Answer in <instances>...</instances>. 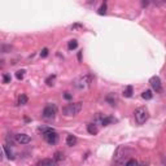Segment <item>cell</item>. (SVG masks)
<instances>
[{"mask_svg": "<svg viewBox=\"0 0 166 166\" xmlns=\"http://www.w3.org/2000/svg\"><path fill=\"white\" fill-rule=\"evenodd\" d=\"M39 131L43 134L47 143L52 144V146H55L57 140H59V135H57V132L52 127H39Z\"/></svg>", "mask_w": 166, "mask_h": 166, "instance_id": "1", "label": "cell"}, {"mask_svg": "<svg viewBox=\"0 0 166 166\" xmlns=\"http://www.w3.org/2000/svg\"><path fill=\"white\" fill-rule=\"evenodd\" d=\"M82 110V102H75V104H69L62 109V113L65 116L70 117V116H77L79 112Z\"/></svg>", "mask_w": 166, "mask_h": 166, "instance_id": "2", "label": "cell"}, {"mask_svg": "<svg viewBox=\"0 0 166 166\" xmlns=\"http://www.w3.org/2000/svg\"><path fill=\"white\" fill-rule=\"evenodd\" d=\"M135 121H136L138 125H143L144 122L148 119V110L146 107H139L134 112Z\"/></svg>", "mask_w": 166, "mask_h": 166, "instance_id": "3", "label": "cell"}, {"mask_svg": "<svg viewBox=\"0 0 166 166\" xmlns=\"http://www.w3.org/2000/svg\"><path fill=\"white\" fill-rule=\"evenodd\" d=\"M74 84H75V87H77V88H79V90L88 87V84H90V75L88 74H84V75H82V77H79L74 82Z\"/></svg>", "mask_w": 166, "mask_h": 166, "instance_id": "4", "label": "cell"}, {"mask_svg": "<svg viewBox=\"0 0 166 166\" xmlns=\"http://www.w3.org/2000/svg\"><path fill=\"white\" fill-rule=\"evenodd\" d=\"M56 112H57V108L55 107V105H47V107L43 109L42 116H43L44 118L49 119V118H53V117H55Z\"/></svg>", "mask_w": 166, "mask_h": 166, "instance_id": "5", "label": "cell"}, {"mask_svg": "<svg viewBox=\"0 0 166 166\" xmlns=\"http://www.w3.org/2000/svg\"><path fill=\"white\" fill-rule=\"evenodd\" d=\"M149 83L152 86V88L155 90L156 92H161L162 91V86H161V79L158 77H152L149 79Z\"/></svg>", "mask_w": 166, "mask_h": 166, "instance_id": "6", "label": "cell"}, {"mask_svg": "<svg viewBox=\"0 0 166 166\" xmlns=\"http://www.w3.org/2000/svg\"><path fill=\"white\" fill-rule=\"evenodd\" d=\"M14 140H16L18 144H29L31 139H30V136L26 134H17V135H14Z\"/></svg>", "mask_w": 166, "mask_h": 166, "instance_id": "7", "label": "cell"}, {"mask_svg": "<svg viewBox=\"0 0 166 166\" xmlns=\"http://www.w3.org/2000/svg\"><path fill=\"white\" fill-rule=\"evenodd\" d=\"M57 164V161L55 158H44V160H42V161H39L38 162V166H55Z\"/></svg>", "mask_w": 166, "mask_h": 166, "instance_id": "8", "label": "cell"}, {"mask_svg": "<svg viewBox=\"0 0 166 166\" xmlns=\"http://www.w3.org/2000/svg\"><path fill=\"white\" fill-rule=\"evenodd\" d=\"M87 131H88L91 135H96L99 132V129L95 123H90V125H87Z\"/></svg>", "mask_w": 166, "mask_h": 166, "instance_id": "9", "label": "cell"}, {"mask_svg": "<svg viewBox=\"0 0 166 166\" xmlns=\"http://www.w3.org/2000/svg\"><path fill=\"white\" fill-rule=\"evenodd\" d=\"M66 144H68L69 147H73L77 144V138L73 136V135H68V138H66Z\"/></svg>", "mask_w": 166, "mask_h": 166, "instance_id": "10", "label": "cell"}, {"mask_svg": "<svg viewBox=\"0 0 166 166\" xmlns=\"http://www.w3.org/2000/svg\"><path fill=\"white\" fill-rule=\"evenodd\" d=\"M107 101L108 102H110V105H117V97H116V95L114 93H109V95L107 96Z\"/></svg>", "mask_w": 166, "mask_h": 166, "instance_id": "11", "label": "cell"}, {"mask_svg": "<svg viewBox=\"0 0 166 166\" xmlns=\"http://www.w3.org/2000/svg\"><path fill=\"white\" fill-rule=\"evenodd\" d=\"M114 119L113 117H104V118L101 119V125L102 126H108V125H110V123H113L114 122Z\"/></svg>", "mask_w": 166, "mask_h": 166, "instance_id": "12", "label": "cell"}, {"mask_svg": "<svg viewBox=\"0 0 166 166\" xmlns=\"http://www.w3.org/2000/svg\"><path fill=\"white\" fill-rule=\"evenodd\" d=\"M141 96H143V99H146V100H150V99L153 97V93L150 90H147V91H144L141 93Z\"/></svg>", "mask_w": 166, "mask_h": 166, "instance_id": "13", "label": "cell"}, {"mask_svg": "<svg viewBox=\"0 0 166 166\" xmlns=\"http://www.w3.org/2000/svg\"><path fill=\"white\" fill-rule=\"evenodd\" d=\"M123 96H126V97H131L132 96V86L126 87V90L123 91Z\"/></svg>", "mask_w": 166, "mask_h": 166, "instance_id": "14", "label": "cell"}, {"mask_svg": "<svg viewBox=\"0 0 166 166\" xmlns=\"http://www.w3.org/2000/svg\"><path fill=\"white\" fill-rule=\"evenodd\" d=\"M53 158H55L57 162H61L62 160L65 158V156H64V153H62V152H56V153H55V157H53Z\"/></svg>", "mask_w": 166, "mask_h": 166, "instance_id": "15", "label": "cell"}, {"mask_svg": "<svg viewBox=\"0 0 166 166\" xmlns=\"http://www.w3.org/2000/svg\"><path fill=\"white\" fill-rule=\"evenodd\" d=\"M28 100H29L28 96L23 95V93H22V95H21L20 97H18V104H20V105H25L26 102H28Z\"/></svg>", "mask_w": 166, "mask_h": 166, "instance_id": "16", "label": "cell"}, {"mask_svg": "<svg viewBox=\"0 0 166 166\" xmlns=\"http://www.w3.org/2000/svg\"><path fill=\"white\" fill-rule=\"evenodd\" d=\"M55 79H56V75L53 74V75H49V77L46 79V83L48 84V86H53V82H55Z\"/></svg>", "mask_w": 166, "mask_h": 166, "instance_id": "17", "label": "cell"}, {"mask_svg": "<svg viewBox=\"0 0 166 166\" xmlns=\"http://www.w3.org/2000/svg\"><path fill=\"white\" fill-rule=\"evenodd\" d=\"M78 47V42L77 40H70L69 42V44H68V48L70 51H73V49H75V48Z\"/></svg>", "mask_w": 166, "mask_h": 166, "instance_id": "18", "label": "cell"}, {"mask_svg": "<svg viewBox=\"0 0 166 166\" xmlns=\"http://www.w3.org/2000/svg\"><path fill=\"white\" fill-rule=\"evenodd\" d=\"M25 73H26L25 70H18V71H17V73H16V78H17V79H18V81L23 79V77H25Z\"/></svg>", "mask_w": 166, "mask_h": 166, "instance_id": "19", "label": "cell"}, {"mask_svg": "<svg viewBox=\"0 0 166 166\" xmlns=\"http://www.w3.org/2000/svg\"><path fill=\"white\" fill-rule=\"evenodd\" d=\"M3 149H4V152L7 153L8 158H13V155H12V152H11V150H9V148H8L7 146H4V147H3Z\"/></svg>", "mask_w": 166, "mask_h": 166, "instance_id": "20", "label": "cell"}, {"mask_svg": "<svg viewBox=\"0 0 166 166\" xmlns=\"http://www.w3.org/2000/svg\"><path fill=\"white\" fill-rule=\"evenodd\" d=\"M3 82H4V83H9V82H11V75L5 73L4 77H3Z\"/></svg>", "mask_w": 166, "mask_h": 166, "instance_id": "21", "label": "cell"}, {"mask_svg": "<svg viewBox=\"0 0 166 166\" xmlns=\"http://www.w3.org/2000/svg\"><path fill=\"white\" fill-rule=\"evenodd\" d=\"M105 12H107V5L102 4L101 7H100V9H99L97 13H99V14H105Z\"/></svg>", "mask_w": 166, "mask_h": 166, "instance_id": "22", "label": "cell"}, {"mask_svg": "<svg viewBox=\"0 0 166 166\" xmlns=\"http://www.w3.org/2000/svg\"><path fill=\"white\" fill-rule=\"evenodd\" d=\"M152 1L153 0H141V5H143V7H148Z\"/></svg>", "mask_w": 166, "mask_h": 166, "instance_id": "23", "label": "cell"}, {"mask_svg": "<svg viewBox=\"0 0 166 166\" xmlns=\"http://www.w3.org/2000/svg\"><path fill=\"white\" fill-rule=\"evenodd\" d=\"M126 165H127V166H131V165H138V161H136V160H130V161H126Z\"/></svg>", "mask_w": 166, "mask_h": 166, "instance_id": "24", "label": "cell"}, {"mask_svg": "<svg viewBox=\"0 0 166 166\" xmlns=\"http://www.w3.org/2000/svg\"><path fill=\"white\" fill-rule=\"evenodd\" d=\"M47 55H48V49H47V48H44V49L40 52V56L42 57H47Z\"/></svg>", "mask_w": 166, "mask_h": 166, "instance_id": "25", "label": "cell"}, {"mask_svg": "<svg viewBox=\"0 0 166 166\" xmlns=\"http://www.w3.org/2000/svg\"><path fill=\"white\" fill-rule=\"evenodd\" d=\"M64 97L66 99V100H70V99H71V95H70V93H68V92H66L65 95H64Z\"/></svg>", "mask_w": 166, "mask_h": 166, "instance_id": "26", "label": "cell"}]
</instances>
